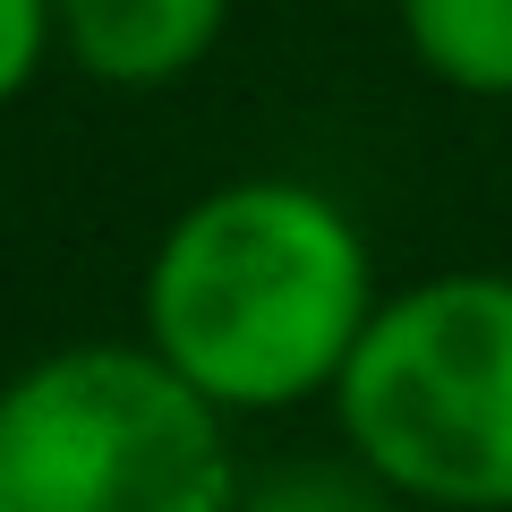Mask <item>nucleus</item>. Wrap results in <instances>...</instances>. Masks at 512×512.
<instances>
[{"mask_svg":"<svg viewBox=\"0 0 512 512\" xmlns=\"http://www.w3.org/2000/svg\"><path fill=\"white\" fill-rule=\"evenodd\" d=\"M367 308V239L308 180L214 188L146 265V342L214 410H291L333 393Z\"/></svg>","mask_w":512,"mask_h":512,"instance_id":"obj_1","label":"nucleus"},{"mask_svg":"<svg viewBox=\"0 0 512 512\" xmlns=\"http://www.w3.org/2000/svg\"><path fill=\"white\" fill-rule=\"evenodd\" d=\"M333 410L402 504L512 512V274H436L367 308Z\"/></svg>","mask_w":512,"mask_h":512,"instance_id":"obj_2","label":"nucleus"},{"mask_svg":"<svg viewBox=\"0 0 512 512\" xmlns=\"http://www.w3.org/2000/svg\"><path fill=\"white\" fill-rule=\"evenodd\" d=\"M222 419L154 342H69L0 384V512H231Z\"/></svg>","mask_w":512,"mask_h":512,"instance_id":"obj_3","label":"nucleus"},{"mask_svg":"<svg viewBox=\"0 0 512 512\" xmlns=\"http://www.w3.org/2000/svg\"><path fill=\"white\" fill-rule=\"evenodd\" d=\"M231 0H52L69 60L103 86H171L222 43Z\"/></svg>","mask_w":512,"mask_h":512,"instance_id":"obj_4","label":"nucleus"},{"mask_svg":"<svg viewBox=\"0 0 512 512\" xmlns=\"http://www.w3.org/2000/svg\"><path fill=\"white\" fill-rule=\"evenodd\" d=\"M419 69L453 94H512V0H402Z\"/></svg>","mask_w":512,"mask_h":512,"instance_id":"obj_5","label":"nucleus"},{"mask_svg":"<svg viewBox=\"0 0 512 512\" xmlns=\"http://www.w3.org/2000/svg\"><path fill=\"white\" fill-rule=\"evenodd\" d=\"M402 495L376 470H333V461H291L265 487H239L231 512H393Z\"/></svg>","mask_w":512,"mask_h":512,"instance_id":"obj_6","label":"nucleus"},{"mask_svg":"<svg viewBox=\"0 0 512 512\" xmlns=\"http://www.w3.org/2000/svg\"><path fill=\"white\" fill-rule=\"evenodd\" d=\"M52 0H0V103H18L35 86L43 52H52Z\"/></svg>","mask_w":512,"mask_h":512,"instance_id":"obj_7","label":"nucleus"}]
</instances>
